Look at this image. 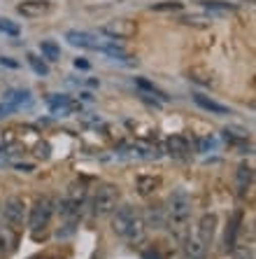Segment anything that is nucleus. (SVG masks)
<instances>
[{"mask_svg":"<svg viewBox=\"0 0 256 259\" xmlns=\"http://www.w3.org/2000/svg\"><path fill=\"white\" fill-rule=\"evenodd\" d=\"M144 224L142 215L131 208V205H124V208H117L112 212V231L117 236H121L124 241L128 243H142L144 241Z\"/></svg>","mask_w":256,"mask_h":259,"instance_id":"f257e3e1","label":"nucleus"},{"mask_svg":"<svg viewBox=\"0 0 256 259\" xmlns=\"http://www.w3.org/2000/svg\"><path fill=\"white\" fill-rule=\"evenodd\" d=\"M166 217L170 220V224L175 227H184L191 217V199L184 189H177L168 196V208H166Z\"/></svg>","mask_w":256,"mask_h":259,"instance_id":"f03ea898","label":"nucleus"},{"mask_svg":"<svg viewBox=\"0 0 256 259\" xmlns=\"http://www.w3.org/2000/svg\"><path fill=\"white\" fill-rule=\"evenodd\" d=\"M119 203V189L114 185H100L93 194V215L98 217H108L117 210Z\"/></svg>","mask_w":256,"mask_h":259,"instance_id":"7ed1b4c3","label":"nucleus"},{"mask_svg":"<svg viewBox=\"0 0 256 259\" xmlns=\"http://www.w3.org/2000/svg\"><path fill=\"white\" fill-rule=\"evenodd\" d=\"M54 210H56L54 199H49V196H42V199H37L35 205L30 208V215H28L30 231L47 229V227H49V220H52V215H54Z\"/></svg>","mask_w":256,"mask_h":259,"instance_id":"20e7f679","label":"nucleus"},{"mask_svg":"<svg viewBox=\"0 0 256 259\" xmlns=\"http://www.w3.org/2000/svg\"><path fill=\"white\" fill-rule=\"evenodd\" d=\"M100 33L112 37V40H126V37H133L137 33V24L133 19H114L110 24L100 26Z\"/></svg>","mask_w":256,"mask_h":259,"instance_id":"39448f33","label":"nucleus"},{"mask_svg":"<svg viewBox=\"0 0 256 259\" xmlns=\"http://www.w3.org/2000/svg\"><path fill=\"white\" fill-rule=\"evenodd\" d=\"M3 217H5L7 224L19 227V224L24 222V217H26V203H24V199H19V196H10V199L3 203Z\"/></svg>","mask_w":256,"mask_h":259,"instance_id":"423d86ee","label":"nucleus"},{"mask_svg":"<svg viewBox=\"0 0 256 259\" xmlns=\"http://www.w3.org/2000/svg\"><path fill=\"white\" fill-rule=\"evenodd\" d=\"M17 12L28 19H37L52 12V3L49 0H24V3L17 5Z\"/></svg>","mask_w":256,"mask_h":259,"instance_id":"0eeeda50","label":"nucleus"},{"mask_svg":"<svg viewBox=\"0 0 256 259\" xmlns=\"http://www.w3.org/2000/svg\"><path fill=\"white\" fill-rule=\"evenodd\" d=\"M217 234V215L215 212H205V215L198 220V238H200L205 245H210L212 243V238H215Z\"/></svg>","mask_w":256,"mask_h":259,"instance_id":"6e6552de","label":"nucleus"},{"mask_svg":"<svg viewBox=\"0 0 256 259\" xmlns=\"http://www.w3.org/2000/svg\"><path fill=\"white\" fill-rule=\"evenodd\" d=\"M49 108H52L54 115L66 117V115H72V112H79L82 105L75 103L70 96H54V98H49Z\"/></svg>","mask_w":256,"mask_h":259,"instance_id":"1a4fd4ad","label":"nucleus"},{"mask_svg":"<svg viewBox=\"0 0 256 259\" xmlns=\"http://www.w3.org/2000/svg\"><path fill=\"white\" fill-rule=\"evenodd\" d=\"M66 40L72 47H82V49H100V42L95 40V35L84 33V30H68Z\"/></svg>","mask_w":256,"mask_h":259,"instance_id":"9d476101","label":"nucleus"},{"mask_svg":"<svg viewBox=\"0 0 256 259\" xmlns=\"http://www.w3.org/2000/svg\"><path fill=\"white\" fill-rule=\"evenodd\" d=\"M166 152L173 159H186L189 157V143L184 136H170L166 140Z\"/></svg>","mask_w":256,"mask_h":259,"instance_id":"9b49d317","label":"nucleus"},{"mask_svg":"<svg viewBox=\"0 0 256 259\" xmlns=\"http://www.w3.org/2000/svg\"><path fill=\"white\" fill-rule=\"evenodd\" d=\"M251 180H254V168H251V163L242 161L238 166V173H235V185H238V194L244 196L247 189L251 187Z\"/></svg>","mask_w":256,"mask_h":259,"instance_id":"f8f14e48","label":"nucleus"},{"mask_svg":"<svg viewBox=\"0 0 256 259\" xmlns=\"http://www.w3.org/2000/svg\"><path fill=\"white\" fill-rule=\"evenodd\" d=\"M184 254L186 259H205L208 257V245L198 236H189L184 241Z\"/></svg>","mask_w":256,"mask_h":259,"instance_id":"ddd939ff","label":"nucleus"},{"mask_svg":"<svg viewBox=\"0 0 256 259\" xmlns=\"http://www.w3.org/2000/svg\"><path fill=\"white\" fill-rule=\"evenodd\" d=\"M193 101H196L198 108L208 110V112H212V115H231V110H228L226 105H221V103L212 101V98L202 96V94H193Z\"/></svg>","mask_w":256,"mask_h":259,"instance_id":"4468645a","label":"nucleus"},{"mask_svg":"<svg viewBox=\"0 0 256 259\" xmlns=\"http://www.w3.org/2000/svg\"><path fill=\"white\" fill-rule=\"evenodd\" d=\"M159 187H161V178L159 175H140L137 178V192L142 194V196L154 194Z\"/></svg>","mask_w":256,"mask_h":259,"instance_id":"2eb2a0df","label":"nucleus"},{"mask_svg":"<svg viewBox=\"0 0 256 259\" xmlns=\"http://www.w3.org/2000/svg\"><path fill=\"white\" fill-rule=\"evenodd\" d=\"M240 227H242V210H235L226 227V250H231L235 245V236H238Z\"/></svg>","mask_w":256,"mask_h":259,"instance_id":"dca6fc26","label":"nucleus"},{"mask_svg":"<svg viewBox=\"0 0 256 259\" xmlns=\"http://www.w3.org/2000/svg\"><path fill=\"white\" fill-rule=\"evenodd\" d=\"M189 79H193V82H198L202 87H210V84H215V72L208 70V68H191Z\"/></svg>","mask_w":256,"mask_h":259,"instance_id":"f3484780","label":"nucleus"},{"mask_svg":"<svg viewBox=\"0 0 256 259\" xmlns=\"http://www.w3.org/2000/svg\"><path fill=\"white\" fill-rule=\"evenodd\" d=\"M40 52H42V59H47V61H59L61 59V47L54 42V40H42Z\"/></svg>","mask_w":256,"mask_h":259,"instance_id":"a211bd4d","label":"nucleus"},{"mask_svg":"<svg viewBox=\"0 0 256 259\" xmlns=\"http://www.w3.org/2000/svg\"><path fill=\"white\" fill-rule=\"evenodd\" d=\"M30 94L28 91H21V89H12V91H7L5 94V103H10V105H14V108H21L24 103H28L30 101Z\"/></svg>","mask_w":256,"mask_h":259,"instance_id":"6ab92c4d","label":"nucleus"},{"mask_svg":"<svg viewBox=\"0 0 256 259\" xmlns=\"http://www.w3.org/2000/svg\"><path fill=\"white\" fill-rule=\"evenodd\" d=\"M26 59H28L30 68H33V70H35L37 75H42V77H47V75H49V66H47V63H44V61H42V59H40V56H35V54H28V56H26Z\"/></svg>","mask_w":256,"mask_h":259,"instance_id":"aec40b11","label":"nucleus"},{"mask_svg":"<svg viewBox=\"0 0 256 259\" xmlns=\"http://www.w3.org/2000/svg\"><path fill=\"white\" fill-rule=\"evenodd\" d=\"M135 84L140 87V89H142V91H147V94H151V96H159V98H161V101H168V96H166V94H163L161 89H156V87L151 84V82H147V79H144V77H137V79H135Z\"/></svg>","mask_w":256,"mask_h":259,"instance_id":"412c9836","label":"nucleus"},{"mask_svg":"<svg viewBox=\"0 0 256 259\" xmlns=\"http://www.w3.org/2000/svg\"><path fill=\"white\" fill-rule=\"evenodd\" d=\"M202 5L208 7V10H215V12H233L235 10V5L224 3V0H202Z\"/></svg>","mask_w":256,"mask_h":259,"instance_id":"4be33fe9","label":"nucleus"},{"mask_svg":"<svg viewBox=\"0 0 256 259\" xmlns=\"http://www.w3.org/2000/svg\"><path fill=\"white\" fill-rule=\"evenodd\" d=\"M231 259H254V250H251V245H233Z\"/></svg>","mask_w":256,"mask_h":259,"instance_id":"5701e85b","label":"nucleus"},{"mask_svg":"<svg viewBox=\"0 0 256 259\" xmlns=\"http://www.w3.org/2000/svg\"><path fill=\"white\" fill-rule=\"evenodd\" d=\"M84 196H86V189H84V185H72L70 192H68V201H70V203H77V205H82Z\"/></svg>","mask_w":256,"mask_h":259,"instance_id":"b1692460","label":"nucleus"},{"mask_svg":"<svg viewBox=\"0 0 256 259\" xmlns=\"http://www.w3.org/2000/svg\"><path fill=\"white\" fill-rule=\"evenodd\" d=\"M14 247V238L10 231H3L0 229V252H10Z\"/></svg>","mask_w":256,"mask_h":259,"instance_id":"393cba45","label":"nucleus"},{"mask_svg":"<svg viewBox=\"0 0 256 259\" xmlns=\"http://www.w3.org/2000/svg\"><path fill=\"white\" fill-rule=\"evenodd\" d=\"M151 10L154 12H177V10H182V3H154Z\"/></svg>","mask_w":256,"mask_h":259,"instance_id":"a878e982","label":"nucleus"},{"mask_svg":"<svg viewBox=\"0 0 256 259\" xmlns=\"http://www.w3.org/2000/svg\"><path fill=\"white\" fill-rule=\"evenodd\" d=\"M0 30L3 33H7V35H12V37H17L21 30H19V26L17 24H12L10 19H0Z\"/></svg>","mask_w":256,"mask_h":259,"instance_id":"bb28decb","label":"nucleus"},{"mask_svg":"<svg viewBox=\"0 0 256 259\" xmlns=\"http://www.w3.org/2000/svg\"><path fill=\"white\" fill-rule=\"evenodd\" d=\"M40 159H49V143H40L37 145V152H35Z\"/></svg>","mask_w":256,"mask_h":259,"instance_id":"cd10ccee","label":"nucleus"},{"mask_svg":"<svg viewBox=\"0 0 256 259\" xmlns=\"http://www.w3.org/2000/svg\"><path fill=\"white\" fill-rule=\"evenodd\" d=\"M12 112H17V108H14V105H10V103H3V105H0V119H3V117H7V115H12Z\"/></svg>","mask_w":256,"mask_h":259,"instance_id":"c85d7f7f","label":"nucleus"},{"mask_svg":"<svg viewBox=\"0 0 256 259\" xmlns=\"http://www.w3.org/2000/svg\"><path fill=\"white\" fill-rule=\"evenodd\" d=\"M75 68H82V70H89V61L77 59V61H75Z\"/></svg>","mask_w":256,"mask_h":259,"instance_id":"c756f323","label":"nucleus"},{"mask_svg":"<svg viewBox=\"0 0 256 259\" xmlns=\"http://www.w3.org/2000/svg\"><path fill=\"white\" fill-rule=\"evenodd\" d=\"M0 63H5V66H10V68H17V66H19L17 61H12V59H5V56L0 59Z\"/></svg>","mask_w":256,"mask_h":259,"instance_id":"7c9ffc66","label":"nucleus"}]
</instances>
